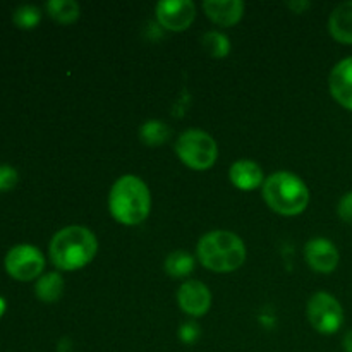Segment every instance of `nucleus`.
Returning <instances> with one entry per match:
<instances>
[{
    "instance_id": "nucleus-1",
    "label": "nucleus",
    "mask_w": 352,
    "mask_h": 352,
    "mask_svg": "<svg viewBox=\"0 0 352 352\" xmlns=\"http://www.w3.org/2000/svg\"><path fill=\"white\" fill-rule=\"evenodd\" d=\"M50 260L58 270L72 272L91 263L98 251L95 234L81 226H69L58 230L50 241Z\"/></svg>"
},
{
    "instance_id": "nucleus-2",
    "label": "nucleus",
    "mask_w": 352,
    "mask_h": 352,
    "mask_svg": "<svg viewBox=\"0 0 352 352\" xmlns=\"http://www.w3.org/2000/svg\"><path fill=\"white\" fill-rule=\"evenodd\" d=\"M109 210L113 219L122 226H138L150 215V189L136 175H122L110 189Z\"/></svg>"
},
{
    "instance_id": "nucleus-3",
    "label": "nucleus",
    "mask_w": 352,
    "mask_h": 352,
    "mask_svg": "<svg viewBox=\"0 0 352 352\" xmlns=\"http://www.w3.org/2000/svg\"><path fill=\"white\" fill-rule=\"evenodd\" d=\"M198 260L212 272H234L246 261V246L237 234L212 230L199 239Z\"/></svg>"
},
{
    "instance_id": "nucleus-4",
    "label": "nucleus",
    "mask_w": 352,
    "mask_h": 352,
    "mask_svg": "<svg viewBox=\"0 0 352 352\" xmlns=\"http://www.w3.org/2000/svg\"><path fill=\"white\" fill-rule=\"evenodd\" d=\"M263 198L274 212L294 217L309 203L308 186L292 172H275L263 182Z\"/></svg>"
},
{
    "instance_id": "nucleus-5",
    "label": "nucleus",
    "mask_w": 352,
    "mask_h": 352,
    "mask_svg": "<svg viewBox=\"0 0 352 352\" xmlns=\"http://www.w3.org/2000/svg\"><path fill=\"white\" fill-rule=\"evenodd\" d=\"M175 153L186 167L192 170H208L219 157L217 141L201 129H188L179 136Z\"/></svg>"
},
{
    "instance_id": "nucleus-6",
    "label": "nucleus",
    "mask_w": 352,
    "mask_h": 352,
    "mask_svg": "<svg viewBox=\"0 0 352 352\" xmlns=\"http://www.w3.org/2000/svg\"><path fill=\"white\" fill-rule=\"evenodd\" d=\"M308 318L316 332L333 336L344 325V309L332 294L316 292L308 302Z\"/></svg>"
},
{
    "instance_id": "nucleus-7",
    "label": "nucleus",
    "mask_w": 352,
    "mask_h": 352,
    "mask_svg": "<svg viewBox=\"0 0 352 352\" xmlns=\"http://www.w3.org/2000/svg\"><path fill=\"white\" fill-rule=\"evenodd\" d=\"M3 265L7 274L12 278L19 282H30L41 275L45 268V258L36 246L17 244L6 254Z\"/></svg>"
},
{
    "instance_id": "nucleus-8",
    "label": "nucleus",
    "mask_w": 352,
    "mask_h": 352,
    "mask_svg": "<svg viewBox=\"0 0 352 352\" xmlns=\"http://www.w3.org/2000/svg\"><path fill=\"white\" fill-rule=\"evenodd\" d=\"M196 17V6L191 0H162L157 3V19L170 31H184Z\"/></svg>"
},
{
    "instance_id": "nucleus-9",
    "label": "nucleus",
    "mask_w": 352,
    "mask_h": 352,
    "mask_svg": "<svg viewBox=\"0 0 352 352\" xmlns=\"http://www.w3.org/2000/svg\"><path fill=\"white\" fill-rule=\"evenodd\" d=\"M305 254L309 267L320 274H332L340 260L337 246L325 237H315V239L308 241Z\"/></svg>"
},
{
    "instance_id": "nucleus-10",
    "label": "nucleus",
    "mask_w": 352,
    "mask_h": 352,
    "mask_svg": "<svg viewBox=\"0 0 352 352\" xmlns=\"http://www.w3.org/2000/svg\"><path fill=\"white\" fill-rule=\"evenodd\" d=\"M177 302L189 316H203L212 306V294L203 282L188 280L179 287Z\"/></svg>"
},
{
    "instance_id": "nucleus-11",
    "label": "nucleus",
    "mask_w": 352,
    "mask_h": 352,
    "mask_svg": "<svg viewBox=\"0 0 352 352\" xmlns=\"http://www.w3.org/2000/svg\"><path fill=\"white\" fill-rule=\"evenodd\" d=\"M329 88L333 98L352 112V57L344 58L332 69Z\"/></svg>"
},
{
    "instance_id": "nucleus-12",
    "label": "nucleus",
    "mask_w": 352,
    "mask_h": 352,
    "mask_svg": "<svg viewBox=\"0 0 352 352\" xmlns=\"http://www.w3.org/2000/svg\"><path fill=\"white\" fill-rule=\"evenodd\" d=\"M206 16L220 26H234L244 14V3L241 0H206L203 2Z\"/></svg>"
},
{
    "instance_id": "nucleus-13",
    "label": "nucleus",
    "mask_w": 352,
    "mask_h": 352,
    "mask_svg": "<svg viewBox=\"0 0 352 352\" xmlns=\"http://www.w3.org/2000/svg\"><path fill=\"white\" fill-rule=\"evenodd\" d=\"M229 179L237 189H243V191H253L265 182L263 170L253 160L234 162L229 170Z\"/></svg>"
},
{
    "instance_id": "nucleus-14",
    "label": "nucleus",
    "mask_w": 352,
    "mask_h": 352,
    "mask_svg": "<svg viewBox=\"0 0 352 352\" xmlns=\"http://www.w3.org/2000/svg\"><path fill=\"white\" fill-rule=\"evenodd\" d=\"M329 31L340 43L352 45V0L333 9L329 19Z\"/></svg>"
},
{
    "instance_id": "nucleus-15",
    "label": "nucleus",
    "mask_w": 352,
    "mask_h": 352,
    "mask_svg": "<svg viewBox=\"0 0 352 352\" xmlns=\"http://www.w3.org/2000/svg\"><path fill=\"white\" fill-rule=\"evenodd\" d=\"M36 298L43 302H57L64 294V278L58 274H47L41 275L36 282Z\"/></svg>"
},
{
    "instance_id": "nucleus-16",
    "label": "nucleus",
    "mask_w": 352,
    "mask_h": 352,
    "mask_svg": "<svg viewBox=\"0 0 352 352\" xmlns=\"http://www.w3.org/2000/svg\"><path fill=\"white\" fill-rule=\"evenodd\" d=\"M47 10L52 19L60 24H71L81 16L79 3L74 0H50L47 2Z\"/></svg>"
},
{
    "instance_id": "nucleus-17",
    "label": "nucleus",
    "mask_w": 352,
    "mask_h": 352,
    "mask_svg": "<svg viewBox=\"0 0 352 352\" xmlns=\"http://www.w3.org/2000/svg\"><path fill=\"white\" fill-rule=\"evenodd\" d=\"M140 138L148 146H158V144H164L165 141H168V138H170V127L164 120H146L141 126Z\"/></svg>"
},
{
    "instance_id": "nucleus-18",
    "label": "nucleus",
    "mask_w": 352,
    "mask_h": 352,
    "mask_svg": "<svg viewBox=\"0 0 352 352\" xmlns=\"http://www.w3.org/2000/svg\"><path fill=\"white\" fill-rule=\"evenodd\" d=\"M195 270V258L184 251H174L165 260V272L174 278L188 277Z\"/></svg>"
},
{
    "instance_id": "nucleus-19",
    "label": "nucleus",
    "mask_w": 352,
    "mask_h": 352,
    "mask_svg": "<svg viewBox=\"0 0 352 352\" xmlns=\"http://www.w3.org/2000/svg\"><path fill=\"white\" fill-rule=\"evenodd\" d=\"M203 47H205V50L208 52L212 57L222 58L230 52V41L223 33L210 31V33H206L205 36H203Z\"/></svg>"
},
{
    "instance_id": "nucleus-20",
    "label": "nucleus",
    "mask_w": 352,
    "mask_h": 352,
    "mask_svg": "<svg viewBox=\"0 0 352 352\" xmlns=\"http://www.w3.org/2000/svg\"><path fill=\"white\" fill-rule=\"evenodd\" d=\"M14 24L21 30H33L38 26L41 19L40 9L34 6H21L14 10Z\"/></svg>"
},
{
    "instance_id": "nucleus-21",
    "label": "nucleus",
    "mask_w": 352,
    "mask_h": 352,
    "mask_svg": "<svg viewBox=\"0 0 352 352\" xmlns=\"http://www.w3.org/2000/svg\"><path fill=\"white\" fill-rule=\"evenodd\" d=\"M19 181V175H17L16 168H12L10 165H0V191H9Z\"/></svg>"
},
{
    "instance_id": "nucleus-22",
    "label": "nucleus",
    "mask_w": 352,
    "mask_h": 352,
    "mask_svg": "<svg viewBox=\"0 0 352 352\" xmlns=\"http://www.w3.org/2000/svg\"><path fill=\"white\" fill-rule=\"evenodd\" d=\"M337 213H339V217L344 222L352 223V191L346 192L342 196V199L339 201V206H337Z\"/></svg>"
},
{
    "instance_id": "nucleus-23",
    "label": "nucleus",
    "mask_w": 352,
    "mask_h": 352,
    "mask_svg": "<svg viewBox=\"0 0 352 352\" xmlns=\"http://www.w3.org/2000/svg\"><path fill=\"white\" fill-rule=\"evenodd\" d=\"M181 339L184 340L186 344H195L196 339L199 337V327L196 323H186V325L181 327V332H179Z\"/></svg>"
},
{
    "instance_id": "nucleus-24",
    "label": "nucleus",
    "mask_w": 352,
    "mask_h": 352,
    "mask_svg": "<svg viewBox=\"0 0 352 352\" xmlns=\"http://www.w3.org/2000/svg\"><path fill=\"white\" fill-rule=\"evenodd\" d=\"M309 6H311V3H309L308 0H301V2H299V0H294V2L287 3L289 9L294 10L296 14H302L306 9H309Z\"/></svg>"
},
{
    "instance_id": "nucleus-25",
    "label": "nucleus",
    "mask_w": 352,
    "mask_h": 352,
    "mask_svg": "<svg viewBox=\"0 0 352 352\" xmlns=\"http://www.w3.org/2000/svg\"><path fill=\"white\" fill-rule=\"evenodd\" d=\"M344 351L352 352V330H349L346 337H344Z\"/></svg>"
},
{
    "instance_id": "nucleus-26",
    "label": "nucleus",
    "mask_w": 352,
    "mask_h": 352,
    "mask_svg": "<svg viewBox=\"0 0 352 352\" xmlns=\"http://www.w3.org/2000/svg\"><path fill=\"white\" fill-rule=\"evenodd\" d=\"M6 309H7L6 299L0 298V318H2V316H3V313H6Z\"/></svg>"
}]
</instances>
